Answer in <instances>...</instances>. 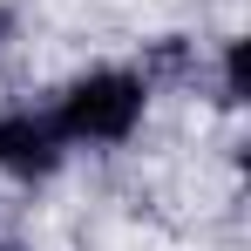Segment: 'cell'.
Here are the masks:
<instances>
[{"label": "cell", "mask_w": 251, "mask_h": 251, "mask_svg": "<svg viewBox=\"0 0 251 251\" xmlns=\"http://www.w3.org/2000/svg\"><path fill=\"white\" fill-rule=\"evenodd\" d=\"M143 109H150V82H143L136 68H88V75H75V82L61 88L54 129H61V143L116 150V143L136 136Z\"/></svg>", "instance_id": "1"}, {"label": "cell", "mask_w": 251, "mask_h": 251, "mask_svg": "<svg viewBox=\"0 0 251 251\" xmlns=\"http://www.w3.org/2000/svg\"><path fill=\"white\" fill-rule=\"evenodd\" d=\"M61 156H68V143H61L54 116H41V109H0V170L14 183H48L61 170Z\"/></svg>", "instance_id": "2"}, {"label": "cell", "mask_w": 251, "mask_h": 251, "mask_svg": "<svg viewBox=\"0 0 251 251\" xmlns=\"http://www.w3.org/2000/svg\"><path fill=\"white\" fill-rule=\"evenodd\" d=\"M217 102H245V41H224V61H217Z\"/></svg>", "instance_id": "3"}, {"label": "cell", "mask_w": 251, "mask_h": 251, "mask_svg": "<svg viewBox=\"0 0 251 251\" xmlns=\"http://www.w3.org/2000/svg\"><path fill=\"white\" fill-rule=\"evenodd\" d=\"M14 41V7H0V48Z\"/></svg>", "instance_id": "4"}, {"label": "cell", "mask_w": 251, "mask_h": 251, "mask_svg": "<svg viewBox=\"0 0 251 251\" xmlns=\"http://www.w3.org/2000/svg\"><path fill=\"white\" fill-rule=\"evenodd\" d=\"M0 251H27V245H14V238H0Z\"/></svg>", "instance_id": "5"}]
</instances>
